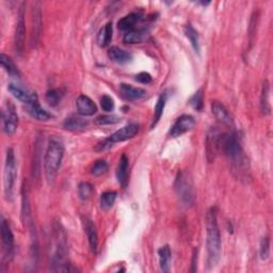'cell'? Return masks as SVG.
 <instances>
[{
  "label": "cell",
  "mask_w": 273,
  "mask_h": 273,
  "mask_svg": "<svg viewBox=\"0 0 273 273\" xmlns=\"http://www.w3.org/2000/svg\"><path fill=\"white\" fill-rule=\"evenodd\" d=\"M221 150L226 156L233 171L238 175V177L247 178L248 170H250L248 169V161L235 133H222Z\"/></svg>",
  "instance_id": "6da1fadb"
},
{
  "label": "cell",
  "mask_w": 273,
  "mask_h": 273,
  "mask_svg": "<svg viewBox=\"0 0 273 273\" xmlns=\"http://www.w3.org/2000/svg\"><path fill=\"white\" fill-rule=\"evenodd\" d=\"M206 234H207V255L208 267L214 268L219 263L221 256V234L217 219V209L212 207L206 215Z\"/></svg>",
  "instance_id": "7a4b0ae2"
},
{
  "label": "cell",
  "mask_w": 273,
  "mask_h": 273,
  "mask_svg": "<svg viewBox=\"0 0 273 273\" xmlns=\"http://www.w3.org/2000/svg\"><path fill=\"white\" fill-rule=\"evenodd\" d=\"M64 157V143L58 137H51L44 157V171L48 183H53Z\"/></svg>",
  "instance_id": "3957f363"
},
{
  "label": "cell",
  "mask_w": 273,
  "mask_h": 273,
  "mask_svg": "<svg viewBox=\"0 0 273 273\" xmlns=\"http://www.w3.org/2000/svg\"><path fill=\"white\" fill-rule=\"evenodd\" d=\"M17 177V166L13 149H8L5 155L3 173V191L7 201H12L14 197L15 181Z\"/></svg>",
  "instance_id": "277c9868"
},
{
  "label": "cell",
  "mask_w": 273,
  "mask_h": 273,
  "mask_svg": "<svg viewBox=\"0 0 273 273\" xmlns=\"http://www.w3.org/2000/svg\"><path fill=\"white\" fill-rule=\"evenodd\" d=\"M175 190L180 201L185 205H192L194 202V190L192 179L189 174L186 172H179L175 180Z\"/></svg>",
  "instance_id": "5b68a950"
},
{
  "label": "cell",
  "mask_w": 273,
  "mask_h": 273,
  "mask_svg": "<svg viewBox=\"0 0 273 273\" xmlns=\"http://www.w3.org/2000/svg\"><path fill=\"white\" fill-rule=\"evenodd\" d=\"M18 127V115L12 101H7L2 109V129L5 135L13 136Z\"/></svg>",
  "instance_id": "8992f818"
},
{
  "label": "cell",
  "mask_w": 273,
  "mask_h": 273,
  "mask_svg": "<svg viewBox=\"0 0 273 273\" xmlns=\"http://www.w3.org/2000/svg\"><path fill=\"white\" fill-rule=\"evenodd\" d=\"M1 238H2V260H10L14 256V235L10 223L2 218L1 219Z\"/></svg>",
  "instance_id": "52a82bcc"
},
{
  "label": "cell",
  "mask_w": 273,
  "mask_h": 273,
  "mask_svg": "<svg viewBox=\"0 0 273 273\" xmlns=\"http://www.w3.org/2000/svg\"><path fill=\"white\" fill-rule=\"evenodd\" d=\"M222 133L217 127H212L207 133L206 138V158L211 163L215 161L216 157L221 151V139Z\"/></svg>",
  "instance_id": "ba28073f"
},
{
  "label": "cell",
  "mask_w": 273,
  "mask_h": 273,
  "mask_svg": "<svg viewBox=\"0 0 273 273\" xmlns=\"http://www.w3.org/2000/svg\"><path fill=\"white\" fill-rule=\"evenodd\" d=\"M194 125H196V121H194L191 115H181V117L175 121V123L169 131V136L171 138H178L181 135H184V133L190 131Z\"/></svg>",
  "instance_id": "9c48e42d"
},
{
  "label": "cell",
  "mask_w": 273,
  "mask_h": 273,
  "mask_svg": "<svg viewBox=\"0 0 273 273\" xmlns=\"http://www.w3.org/2000/svg\"><path fill=\"white\" fill-rule=\"evenodd\" d=\"M24 4L21 7L20 14L16 24L15 36H14V45L16 53L22 54L25 46V38H26V24H25V14H24Z\"/></svg>",
  "instance_id": "30bf717a"
},
{
  "label": "cell",
  "mask_w": 273,
  "mask_h": 273,
  "mask_svg": "<svg viewBox=\"0 0 273 273\" xmlns=\"http://www.w3.org/2000/svg\"><path fill=\"white\" fill-rule=\"evenodd\" d=\"M8 91L13 95L16 99L21 100L26 105H31L33 102L38 101V95L28 89L23 88L20 84L10 83L8 86Z\"/></svg>",
  "instance_id": "8fae6325"
},
{
  "label": "cell",
  "mask_w": 273,
  "mask_h": 273,
  "mask_svg": "<svg viewBox=\"0 0 273 273\" xmlns=\"http://www.w3.org/2000/svg\"><path fill=\"white\" fill-rule=\"evenodd\" d=\"M138 132H139V126L136 124H129L127 126H124L123 128L117 130L107 139L108 141L113 145L114 143L129 140V139L135 137Z\"/></svg>",
  "instance_id": "7c38bea8"
},
{
  "label": "cell",
  "mask_w": 273,
  "mask_h": 273,
  "mask_svg": "<svg viewBox=\"0 0 273 273\" xmlns=\"http://www.w3.org/2000/svg\"><path fill=\"white\" fill-rule=\"evenodd\" d=\"M76 105L78 113L83 115V117H91V115H93L97 111L95 102L86 95H80L78 97L76 100Z\"/></svg>",
  "instance_id": "4fadbf2b"
},
{
  "label": "cell",
  "mask_w": 273,
  "mask_h": 273,
  "mask_svg": "<svg viewBox=\"0 0 273 273\" xmlns=\"http://www.w3.org/2000/svg\"><path fill=\"white\" fill-rule=\"evenodd\" d=\"M128 174H129V160L125 154L121 156L118 169H117V179L118 183L122 188H126L128 184Z\"/></svg>",
  "instance_id": "5bb4252c"
},
{
  "label": "cell",
  "mask_w": 273,
  "mask_h": 273,
  "mask_svg": "<svg viewBox=\"0 0 273 273\" xmlns=\"http://www.w3.org/2000/svg\"><path fill=\"white\" fill-rule=\"evenodd\" d=\"M211 112L215 115L217 120H219L221 123L225 125L233 124L232 114L229 113L227 108L221 104L220 101H212L211 102Z\"/></svg>",
  "instance_id": "9a60e30c"
},
{
  "label": "cell",
  "mask_w": 273,
  "mask_h": 273,
  "mask_svg": "<svg viewBox=\"0 0 273 273\" xmlns=\"http://www.w3.org/2000/svg\"><path fill=\"white\" fill-rule=\"evenodd\" d=\"M83 227L84 232L87 234L91 250L96 253L97 248H99V235H97V230L93 221L86 217L83 219Z\"/></svg>",
  "instance_id": "2e32d148"
},
{
  "label": "cell",
  "mask_w": 273,
  "mask_h": 273,
  "mask_svg": "<svg viewBox=\"0 0 273 273\" xmlns=\"http://www.w3.org/2000/svg\"><path fill=\"white\" fill-rule=\"evenodd\" d=\"M120 92L125 97L126 99L129 100H137L141 99L147 95V91L141 88H136L131 84L121 83L120 84Z\"/></svg>",
  "instance_id": "e0dca14e"
},
{
  "label": "cell",
  "mask_w": 273,
  "mask_h": 273,
  "mask_svg": "<svg viewBox=\"0 0 273 273\" xmlns=\"http://www.w3.org/2000/svg\"><path fill=\"white\" fill-rule=\"evenodd\" d=\"M108 57L110 58L113 62H117L120 64L129 62L132 59L130 52L126 51L118 46H112L111 48H109Z\"/></svg>",
  "instance_id": "ac0fdd59"
},
{
  "label": "cell",
  "mask_w": 273,
  "mask_h": 273,
  "mask_svg": "<svg viewBox=\"0 0 273 273\" xmlns=\"http://www.w3.org/2000/svg\"><path fill=\"white\" fill-rule=\"evenodd\" d=\"M89 122L83 118L77 117V115H71L68 119L64 121L63 127L66 130L71 131H77V130H82L88 126Z\"/></svg>",
  "instance_id": "d6986e66"
},
{
  "label": "cell",
  "mask_w": 273,
  "mask_h": 273,
  "mask_svg": "<svg viewBox=\"0 0 273 273\" xmlns=\"http://www.w3.org/2000/svg\"><path fill=\"white\" fill-rule=\"evenodd\" d=\"M141 21V16L138 13H130L124 16L118 22V28L122 31H130L135 29V26Z\"/></svg>",
  "instance_id": "ffe728a7"
},
{
  "label": "cell",
  "mask_w": 273,
  "mask_h": 273,
  "mask_svg": "<svg viewBox=\"0 0 273 273\" xmlns=\"http://www.w3.org/2000/svg\"><path fill=\"white\" fill-rule=\"evenodd\" d=\"M159 255V265L162 272H169L171 268V260H172V251L171 248L168 245L161 247L158 250Z\"/></svg>",
  "instance_id": "44dd1931"
},
{
  "label": "cell",
  "mask_w": 273,
  "mask_h": 273,
  "mask_svg": "<svg viewBox=\"0 0 273 273\" xmlns=\"http://www.w3.org/2000/svg\"><path fill=\"white\" fill-rule=\"evenodd\" d=\"M28 113L31 115L32 118L39 120V121H48L52 118L50 113H48L45 109L41 107L39 101H35L31 105H27Z\"/></svg>",
  "instance_id": "7402d4cb"
},
{
  "label": "cell",
  "mask_w": 273,
  "mask_h": 273,
  "mask_svg": "<svg viewBox=\"0 0 273 273\" xmlns=\"http://www.w3.org/2000/svg\"><path fill=\"white\" fill-rule=\"evenodd\" d=\"M112 23L109 22L107 23L106 25L102 27L99 34H97V43L100 47H106L109 44H110V42L112 40Z\"/></svg>",
  "instance_id": "603a6c76"
},
{
  "label": "cell",
  "mask_w": 273,
  "mask_h": 273,
  "mask_svg": "<svg viewBox=\"0 0 273 273\" xmlns=\"http://www.w3.org/2000/svg\"><path fill=\"white\" fill-rule=\"evenodd\" d=\"M147 36V31L143 29H133L124 34L123 42L126 44H138L144 41Z\"/></svg>",
  "instance_id": "cb8c5ba5"
},
{
  "label": "cell",
  "mask_w": 273,
  "mask_h": 273,
  "mask_svg": "<svg viewBox=\"0 0 273 273\" xmlns=\"http://www.w3.org/2000/svg\"><path fill=\"white\" fill-rule=\"evenodd\" d=\"M270 86L268 80H265L262 88V95H260V109L264 114H269L271 111L270 106Z\"/></svg>",
  "instance_id": "d4e9b609"
},
{
  "label": "cell",
  "mask_w": 273,
  "mask_h": 273,
  "mask_svg": "<svg viewBox=\"0 0 273 273\" xmlns=\"http://www.w3.org/2000/svg\"><path fill=\"white\" fill-rule=\"evenodd\" d=\"M167 99H168L167 92H163L159 96L158 100H157V104L155 107V112H154V120H153V123H151V128H154V127L157 125V123L160 121L162 114H163V110H165Z\"/></svg>",
  "instance_id": "484cf974"
},
{
  "label": "cell",
  "mask_w": 273,
  "mask_h": 273,
  "mask_svg": "<svg viewBox=\"0 0 273 273\" xmlns=\"http://www.w3.org/2000/svg\"><path fill=\"white\" fill-rule=\"evenodd\" d=\"M42 14L40 8H34L33 9V32H32V44H36L40 38L41 33V28H42Z\"/></svg>",
  "instance_id": "4316f807"
},
{
  "label": "cell",
  "mask_w": 273,
  "mask_h": 273,
  "mask_svg": "<svg viewBox=\"0 0 273 273\" xmlns=\"http://www.w3.org/2000/svg\"><path fill=\"white\" fill-rule=\"evenodd\" d=\"M184 32L186 34V36L188 38V40L190 41V44L193 47V50L196 52L199 53V33L196 29H194L191 25H186L184 27Z\"/></svg>",
  "instance_id": "83f0119b"
},
{
  "label": "cell",
  "mask_w": 273,
  "mask_h": 273,
  "mask_svg": "<svg viewBox=\"0 0 273 273\" xmlns=\"http://www.w3.org/2000/svg\"><path fill=\"white\" fill-rule=\"evenodd\" d=\"M0 61H1V65L3 70L8 73V75L12 77H18L20 76V71H18L17 66L15 63L12 61V59L7 56L5 53H1V58H0Z\"/></svg>",
  "instance_id": "f1b7e54d"
},
{
  "label": "cell",
  "mask_w": 273,
  "mask_h": 273,
  "mask_svg": "<svg viewBox=\"0 0 273 273\" xmlns=\"http://www.w3.org/2000/svg\"><path fill=\"white\" fill-rule=\"evenodd\" d=\"M118 193L115 191H106L100 196V207L104 210H109L112 208V206L117 199Z\"/></svg>",
  "instance_id": "f546056e"
},
{
  "label": "cell",
  "mask_w": 273,
  "mask_h": 273,
  "mask_svg": "<svg viewBox=\"0 0 273 273\" xmlns=\"http://www.w3.org/2000/svg\"><path fill=\"white\" fill-rule=\"evenodd\" d=\"M93 186L90 183H87V181H83V183H80L78 186V194H79V198L82 201H87V199H91V197L93 196Z\"/></svg>",
  "instance_id": "4dcf8cb0"
},
{
  "label": "cell",
  "mask_w": 273,
  "mask_h": 273,
  "mask_svg": "<svg viewBox=\"0 0 273 273\" xmlns=\"http://www.w3.org/2000/svg\"><path fill=\"white\" fill-rule=\"evenodd\" d=\"M63 97V93L59 89H51L46 92V100L50 106H57Z\"/></svg>",
  "instance_id": "1f68e13d"
},
{
  "label": "cell",
  "mask_w": 273,
  "mask_h": 273,
  "mask_svg": "<svg viewBox=\"0 0 273 273\" xmlns=\"http://www.w3.org/2000/svg\"><path fill=\"white\" fill-rule=\"evenodd\" d=\"M108 171V163L105 160H97L93 167L91 168V174L94 175V176H101Z\"/></svg>",
  "instance_id": "d6a6232c"
},
{
  "label": "cell",
  "mask_w": 273,
  "mask_h": 273,
  "mask_svg": "<svg viewBox=\"0 0 273 273\" xmlns=\"http://www.w3.org/2000/svg\"><path fill=\"white\" fill-rule=\"evenodd\" d=\"M203 90L199 89V91H197L194 95L191 97L189 100V104L192 106L193 109H196L197 111H201L203 109Z\"/></svg>",
  "instance_id": "836d02e7"
},
{
  "label": "cell",
  "mask_w": 273,
  "mask_h": 273,
  "mask_svg": "<svg viewBox=\"0 0 273 273\" xmlns=\"http://www.w3.org/2000/svg\"><path fill=\"white\" fill-rule=\"evenodd\" d=\"M120 118L117 117V115H100V117L97 118L95 120V123L97 125H112V124H117L120 122Z\"/></svg>",
  "instance_id": "e575fe53"
},
{
  "label": "cell",
  "mask_w": 273,
  "mask_h": 273,
  "mask_svg": "<svg viewBox=\"0 0 273 273\" xmlns=\"http://www.w3.org/2000/svg\"><path fill=\"white\" fill-rule=\"evenodd\" d=\"M259 255L263 260L268 259L270 255V240L268 237H265L262 239V241H260Z\"/></svg>",
  "instance_id": "d590c367"
},
{
  "label": "cell",
  "mask_w": 273,
  "mask_h": 273,
  "mask_svg": "<svg viewBox=\"0 0 273 273\" xmlns=\"http://www.w3.org/2000/svg\"><path fill=\"white\" fill-rule=\"evenodd\" d=\"M100 106L104 111L110 112L114 109V101L109 95H104L100 99Z\"/></svg>",
  "instance_id": "8d00e7d4"
},
{
  "label": "cell",
  "mask_w": 273,
  "mask_h": 273,
  "mask_svg": "<svg viewBox=\"0 0 273 273\" xmlns=\"http://www.w3.org/2000/svg\"><path fill=\"white\" fill-rule=\"evenodd\" d=\"M135 79L142 84H149L151 82V76L149 74V73L142 72V73H139L138 75H136Z\"/></svg>",
  "instance_id": "74e56055"
},
{
  "label": "cell",
  "mask_w": 273,
  "mask_h": 273,
  "mask_svg": "<svg viewBox=\"0 0 273 273\" xmlns=\"http://www.w3.org/2000/svg\"><path fill=\"white\" fill-rule=\"evenodd\" d=\"M196 263H198V251L197 250H194V253H193V257H192V272L196 271Z\"/></svg>",
  "instance_id": "f35d334b"
}]
</instances>
